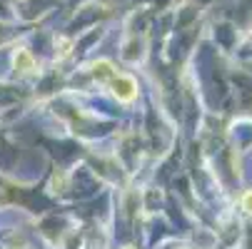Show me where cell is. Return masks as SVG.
Here are the masks:
<instances>
[{"mask_svg":"<svg viewBox=\"0 0 252 249\" xmlns=\"http://www.w3.org/2000/svg\"><path fill=\"white\" fill-rule=\"evenodd\" d=\"M110 90H113L115 97L123 100V102H130V100L137 97V85H135V80L127 78V75H113V78H110Z\"/></svg>","mask_w":252,"mask_h":249,"instance_id":"6da1fadb","label":"cell"},{"mask_svg":"<svg viewBox=\"0 0 252 249\" xmlns=\"http://www.w3.org/2000/svg\"><path fill=\"white\" fill-rule=\"evenodd\" d=\"M15 70H18V73H23V75H30L32 70H35V60H32V55L28 50H20L15 55Z\"/></svg>","mask_w":252,"mask_h":249,"instance_id":"7a4b0ae2","label":"cell"},{"mask_svg":"<svg viewBox=\"0 0 252 249\" xmlns=\"http://www.w3.org/2000/svg\"><path fill=\"white\" fill-rule=\"evenodd\" d=\"M242 207H245V212H250V215H252V190L245 192V197H242Z\"/></svg>","mask_w":252,"mask_h":249,"instance_id":"3957f363","label":"cell"}]
</instances>
